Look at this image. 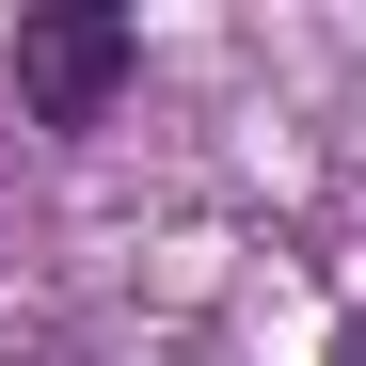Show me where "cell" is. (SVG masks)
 Masks as SVG:
<instances>
[{
  "label": "cell",
  "mask_w": 366,
  "mask_h": 366,
  "mask_svg": "<svg viewBox=\"0 0 366 366\" xmlns=\"http://www.w3.org/2000/svg\"><path fill=\"white\" fill-rule=\"evenodd\" d=\"M0 366H48V350H16V335H0Z\"/></svg>",
  "instance_id": "obj_2"
},
{
  "label": "cell",
  "mask_w": 366,
  "mask_h": 366,
  "mask_svg": "<svg viewBox=\"0 0 366 366\" xmlns=\"http://www.w3.org/2000/svg\"><path fill=\"white\" fill-rule=\"evenodd\" d=\"M144 32L112 16V0H64V16H16V48H0V112H32V128H96L112 96H128Z\"/></svg>",
  "instance_id": "obj_1"
}]
</instances>
